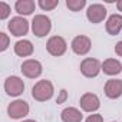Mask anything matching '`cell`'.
Here are the masks:
<instances>
[{
    "label": "cell",
    "instance_id": "7c38bea8",
    "mask_svg": "<svg viewBox=\"0 0 122 122\" xmlns=\"http://www.w3.org/2000/svg\"><path fill=\"white\" fill-rule=\"evenodd\" d=\"M103 92L109 99H118L122 96V81L121 79H109L103 86Z\"/></svg>",
    "mask_w": 122,
    "mask_h": 122
},
{
    "label": "cell",
    "instance_id": "6da1fadb",
    "mask_svg": "<svg viewBox=\"0 0 122 122\" xmlns=\"http://www.w3.org/2000/svg\"><path fill=\"white\" fill-rule=\"evenodd\" d=\"M53 93H55V86L47 79L37 81L32 88V96L37 102H46V101L52 99Z\"/></svg>",
    "mask_w": 122,
    "mask_h": 122
},
{
    "label": "cell",
    "instance_id": "7a4b0ae2",
    "mask_svg": "<svg viewBox=\"0 0 122 122\" xmlns=\"http://www.w3.org/2000/svg\"><path fill=\"white\" fill-rule=\"evenodd\" d=\"M52 30V20L46 15H35L32 20V32L36 37H45Z\"/></svg>",
    "mask_w": 122,
    "mask_h": 122
},
{
    "label": "cell",
    "instance_id": "5b68a950",
    "mask_svg": "<svg viewBox=\"0 0 122 122\" xmlns=\"http://www.w3.org/2000/svg\"><path fill=\"white\" fill-rule=\"evenodd\" d=\"M7 30L12 33V36L22 37V36L27 35V32H29V22L22 16L12 17L7 23Z\"/></svg>",
    "mask_w": 122,
    "mask_h": 122
},
{
    "label": "cell",
    "instance_id": "5bb4252c",
    "mask_svg": "<svg viewBox=\"0 0 122 122\" xmlns=\"http://www.w3.org/2000/svg\"><path fill=\"white\" fill-rule=\"evenodd\" d=\"M102 72L108 76H115V75H119L122 72V63L119 62L118 59H113V57H109V59H105L102 62Z\"/></svg>",
    "mask_w": 122,
    "mask_h": 122
},
{
    "label": "cell",
    "instance_id": "9a60e30c",
    "mask_svg": "<svg viewBox=\"0 0 122 122\" xmlns=\"http://www.w3.org/2000/svg\"><path fill=\"white\" fill-rule=\"evenodd\" d=\"M13 49H15V53L17 56H20V57H29V56L33 55V50H35L33 43L30 40H27V39L17 40L15 43V47Z\"/></svg>",
    "mask_w": 122,
    "mask_h": 122
},
{
    "label": "cell",
    "instance_id": "8fae6325",
    "mask_svg": "<svg viewBox=\"0 0 122 122\" xmlns=\"http://www.w3.org/2000/svg\"><path fill=\"white\" fill-rule=\"evenodd\" d=\"M105 17H106V7L101 3H93L86 10V19L93 25L102 23Z\"/></svg>",
    "mask_w": 122,
    "mask_h": 122
},
{
    "label": "cell",
    "instance_id": "e0dca14e",
    "mask_svg": "<svg viewBox=\"0 0 122 122\" xmlns=\"http://www.w3.org/2000/svg\"><path fill=\"white\" fill-rule=\"evenodd\" d=\"M35 9H36V3L33 0H17L15 3V10L20 16H29L35 12Z\"/></svg>",
    "mask_w": 122,
    "mask_h": 122
},
{
    "label": "cell",
    "instance_id": "4316f807",
    "mask_svg": "<svg viewBox=\"0 0 122 122\" xmlns=\"http://www.w3.org/2000/svg\"><path fill=\"white\" fill-rule=\"evenodd\" d=\"M112 122H113V121H112Z\"/></svg>",
    "mask_w": 122,
    "mask_h": 122
},
{
    "label": "cell",
    "instance_id": "4fadbf2b",
    "mask_svg": "<svg viewBox=\"0 0 122 122\" xmlns=\"http://www.w3.org/2000/svg\"><path fill=\"white\" fill-rule=\"evenodd\" d=\"M105 29L111 36L119 35L122 32V15H118V13L111 15L105 23Z\"/></svg>",
    "mask_w": 122,
    "mask_h": 122
},
{
    "label": "cell",
    "instance_id": "d6986e66",
    "mask_svg": "<svg viewBox=\"0 0 122 122\" xmlns=\"http://www.w3.org/2000/svg\"><path fill=\"white\" fill-rule=\"evenodd\" d=\"M37 5L43 12H50L59 6V0H39Z\"/></svg>",
    "mask_w": 122,
    "mask_h": 122
},
{
    "label": "cell",
    "instance_id": "ffe728a7",
    "mask_svg": "<svg viewBox=\"0 0 122 122\" xmlns=\"http://www.w3.org/2000/svg\"><path fill=\"white\" fill-rule=\"evenodd\" d=\"M12 7L6 3V2H0V20H5L10 16Z\"/></svg>",
    "mask_w": 122,
    "mask_h": 122
},
{
    "label": "cell",
    "instance_id": "52a82bcc",
    "mask_svg": "<svg viewBox=\"0 0 122 122\" xmlns=\"http://www.w3.org/2000/svg\"><path fill=\"white\" fill-rule=\"evenodd\" d=\"M71 47H72V50H73L75 55L85 56L92 49V40L88 36H85V35H78V36L73 37V40L71 43Z\"/></svg>",
    "mask_w": 122,
    "mask_h": 122
},
{
    "label": "cell",
    "instance_id": "cb8c5ba5",
    "mask_svg": "<svg viewBox=\"0 0 122 122\" xmlns=\"http://www.w3.org/2000/svg\"><path fill=\"white\" fill-rule=\"evenodd\" d=\"M115 53L118 56H122V40H119L116 45H115Z\"/></svg>",
    "mask_w": 122,
    "mask_h": 122
},
{
    "label": "cell",
    "instance_id": "30bf717a",
    "mask_svg": "<svg viewBox=\"0 0 122 122\" xmlns=\"http://www.w3.org/2000/svg\"><path fill=\"white\" fill-rule=\"evenodd\" d=\"M79 105H81L82 111L93 113V112H96L101 108V99L98 98V95H95L92 92H86V93H83L81 96Z\"/></svg>",
    "mask_w": 122,
    "mask_h": 122
},
{
    "label": "cell",
    "instance_id": "d4e9b609",
    "mask_svg": "<svg viewBox=\"0 0 122 122\" xmlns=\"http://www.w3.org/2000/svg\"><path fill=\"white\" fill-rule=\"evenodd\" d=\"M116 9H118V12L122 13V0H118L116 2Z\"/></svg>",
    "mask_w": 122,
    "mask_h": 122
},
{
    "label": "cell",
    "instance_id": "ac0fdd59",
    "mask_svg": "<svg viewBox=\"0 0 122 122\" xmlns=\"http://www.w3.org/2000/svg\"><path fill=\"white\" fill-rule=\"evenodd\" d=\"M86 6V0H66V7L72 12H81Z\"/></svg>",
    "mask_w": 122,
    "mask_h": 122
},
{
    "label": "cell",
    "instance_id": "7402d4cb",
    "mask_svg": "<svg viewBox=\"0 0 122 122\" xmlns=\"http://www.w3.org/2000/svg\"><path fill=\"white\" fill-rule=\"evenodd\" d=\"M85 122H103V116L101 113H92L85 119Z\"/></svg>",
    "mask_w": 122,
    "mask_h": 122
},
{
    "label": "cell",
    "instance_id": "ba28073f",
    "mask_svg": "<svg viewBox=\"0 0 122 122\" xmlns=\"http://www.w3.org/2000/svg\"><path fill=\"white\" fill-rule=\"evenodd\" d=\"M29 111H30L29 103L23 99H16L7 106V115L12 119H22L29 113Z\"/></svg>",
    "mask_w": 122,
    "mask_h": 122
},
{
    "label": "cell",
    "instance_id": "2e32d148",
    "mask_svg": "<svg viewBox=\"0 0 122 122\" xmlns=\"http://www.w3.org/2000/svg\"><path fill=\"white\" fill-rule=\"evenodd\" d=\"M60 119H62V122H82L83 115L78 108L68 106L60 112Z\"/></svg>",
    "mask_w": 122,
    "mask_h": 122
},
{
    "label": "cell",
    "instance_id": "8992f818",
    "mask_svg": "<svg viewBox=\"0 0 122 122\" xmlns=\"http://www.w3.org/2000/svg\"><path fill=\"white\" fill-rule=\"evenodd\" d=\"M20 71H22L23 76H26L29 79H36L43 73V66L36 59H26L20 66Z\"/></svg>",
    "mask_w": 122,
    "mask_h": 122
},
{
    "label": "cell",
    "instance_id": "277c9868",
    "mask_svg": "<svg viewBox=\"0 0 122 122\" xmlns=\"http://www.w3.org/2000/svg\"><path fill=\"white\" fill-rule=\"evenodd\" d=\"M46 50L49 55L59 57V56H63L68 50V43L62 36H52L49 37L47 43H46Z\"/></svg>",
    "mask_w": 122,
    "mask_h": 122
},
{
    "label": "cell",
    "instance_id": "484cf974",
    "mask_svg": "<svg viewBox=\"0 0 122 122\" xmlns=\"http://www.w3.org/2000/svg\"><path fill=\"white\" fill-rule=\"evenodd\" d=\"M22 122H36L35 119H25V121H22Z\"/></svg>",
    "mask_w": 122,
    "mask_h": 122
},
{
    "label": "cell",
    "instance_id": "603a6c76",
    "mask_svg": "<svg viewBox=\"0 0 122 122\" xmlns=\"http://www.w3.org/2000/svg\"><path fill=\"white\" fill-rule=\"evenodd\" d=\"M66 99H68V91L66 89H62V91L59 92V96L56 99V103H65Z\"/></svg>",
    "mask_w": 122,
    "mask_h": 122
},
{
    "label": "cell",
    "instance_id": "9c48e42d",
    "mask_svg": "<svg viewBox=\"0 0 122 122\" xmlns=\"http://www.w3.org/2000/svg\"><path fill=\"white\" fill-rule=\"evenodd\" d=\"M5 91L9 96H20L25 92V82L19 76H9L5 81Z\"/></svg>",
    "mask_w": 122,
    "mask_h": 122
},
{
    "label": "cell",
    "instance_id": "3957f363",
    "mask_svg": "<svg viewBox=\"0 0 122 122\" xmlns=\"http://www.w3.org/2000/svg\"><path fill=\"white\" fill-rule=\"evenodd\" d=\"M79 69H81V73H82L85 78L92 79V78H96V76L101 73V71H102V63L99 62L98 59H95V57H85L82 62H81Z\"/></svg>",
    "mask_w": 122,
    "mask_h": 122
},
{
    "label": "cell",
    "instance_id": "44dd1931",
    "mask_svg": "<svg viewBox=\"0 0 122 122\" xmlns=\"http://www.w3.org/2000/svg\"><path fill=\"white\" fill-rule=\"evenodd\" d=\"M9 46H10V37L5 32H2L0 33V52H5Z\"/></svg>",
    "mask_w": 122,
    "mask_h": 122
}]
</instances>
